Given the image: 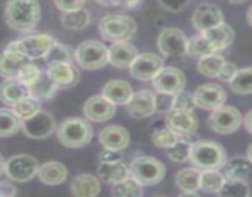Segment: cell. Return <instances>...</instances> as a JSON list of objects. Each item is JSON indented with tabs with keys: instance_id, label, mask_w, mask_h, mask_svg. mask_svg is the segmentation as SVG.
I'll return each instance as SVG.
<instances>
[{
	"instance_id": "1",
	"label": "cell",
	"mask_w": 252,
	"mask_h": 197,
	"mask_svg": "<svg viewBox=\"0 0 252 197\" xmlns=\"http://www.w3.org/2000/svg\"><path fill=\"white\" fill-rule=\"evenodd\" d=\"M4 17L7 26L15 31H32L41 19V5L38 0H7Z\"/></svg>"
},
{
	"instance_id": "2",
	"label": "cell",
	"mask_w": 252,
	"mask_h": 197,
	"mask_svg": "<svg viewBox=\"0 0 252 197\" xmlns=\"http://www.w3.org/2000/svg\"><path fill=\"white\" fill-rule=\"evenodd\" d=\"M189 160L198 170H220L226 163L223 145L212 140H197L191 145Z\"/></svg>"
},
{
	"instance_id": "3",
	"label": "cell",
	"mask_w": 252,
	"mask_h": 197,
	"mask_svg": "<svg viewBox=\"0 0 252 197\" xmlns=\"http://www.w3.org/2000/svg\"><path fill=\"white\" fill-rule=\"evenodd\" d=\"M59 142L66 148H83L91 142L94 135L93 126L81 117H69L56 128Z\"/></svg>"
},
{
	"instance_id": "4",
	"label": "cell",
	"mask_w": 252,
	"mask_h": 197,
	"mask_svg": "<svg viewBox=\"0 0 252 197\" xmlns=\"http://www.w3.org/2000/svg\"><path fill=\"white\" fill-rule=\"evenodd\" d=\"M98 31L108 42H127L137 32V24L126 15H106L98 22Z\"/></svg>"
},
{
	"instance_id": "5",
	"label": "cell",
	"mask_w": 252,
	"mask_h": 197,
	"mask_svg": "<svg viewBox=\"0 0 252 197\" xmlns=\"http://www.w3.org/2000/svg\"><path fill=\"white\" fill-rule=\"evenodd\" d=\"M166 174V167L154 157H138L130 163L129 176L139 182L143 187L159 184Z\"/></svg>"
},
{
	"instance_id": "6",
	"label": "cell",
	"mask_w": 252,
	"mask_h": 197,
	"mask_svg": "<svg viewBox=\"0 0 252 197\" xmlns=\"http://www.w3.org/2000/svg\"><path fill=\"white\" fill-rule=\"evenodd\" d=\"M56 39L51 34H31V36L22 37V38L12 41L5 47L4 51L15 52L26 56L30 61L44 58L47 52L49 51Z\"/></svg>"
},
{
	"instance_id": "7",
	"label": "cell",
	"mask_w": 252,
	"mask_h": 197,
	"mask_svg": "<svg viewBox=\"0 0 252 197\" xmlns=\"http://www.w3.org/2000/svg\"><path fill=\"white\" fill-rule=\"evenodd\" d=\"M74 59L86 70H97L108 63V47L100 41L89 39L74 51Z\"/></svg>"
},
{
	"instance_id": "8",
	"label": "cell",
	"mask_w": 252,
	"mask_h": 197,
	"mask_svg": "<svg viewBox=\"0 0 252 197\" xmlns=\"http://www.w3.org/2000/svg\"><path fill=\"white\" fill-rule=\"evenodd\" d=\"M38 167L39 164L34 157L30 154H17L5 162L4 174L12 181L26 182L36 176Z\"/></svg>"
},
{
	"instance_id": "9",
	"label": "cell",
	"mask_w": 252,
	"mask_h": 197,
	"mask_svg": "<svg viewBox=\"0 0 252 197\" xmlns=\"http://www.w3.org/2000/svg\"><path fill=\"white\" fill-rule=\"evenodd\" d=\"M243 123V116L240 111L234 106L221 105L213 110L208 118V125L214 132L220 134H230L236 132Z\"/></svg>"
},
{
	"instance_id": "10",
	"label": "cell",
	"mask_w": 252,
	"mask_h": 197,
	"mask_svg": "<svg viewBox=\"0 0 252 197\" xmlns=\"http://www.w3.org/2000/svg\"><path fill=\"white\" fill-rule=\"evenodd\" d=\"M189 38L185 32L175 27L162 30L158 37V48L165 57H182L187 54Z\"/></svg>"
},
{
	"instance_id": "11",
	"label": "cell",
	"mask_w": 252,
	"mask_h": 197,
	"mask_svg": "<svg viewBox=\"0 0 252 197\" xmlns=\"http://www.w3.org/2000/svg\"><path fill=\"white\" fill-rule=\"evenodd\" d=\"M56 128L57 123L53 116L42 110L26 120H22L21 122V130L32 139H46L56 131Z\"/></svg>"
},
{
	"instance_id": "12",
	"label": "cell",
	"mask_w": 252,
	"mask_h": 197,
	"mask_svg": "<svg viewBox=\"0 0 252 197\" xmlns=\"http://www.w3.org/2000/svg\"><path fill=\"white\" fill-rule=\"evenodd\" d=\"M192 96H193L196 107L208 111L220 107L226 101V91L224 90L223 86L217 83H207L199 85Z\"/></svg>"
},
{
	"instance_id": "13",
	"label": "cell",
	"mask_w": 252,
	"mask_h": 197,
	"mask_svg": "<svg viewBox=\"0 0 252 197\" xmlns=\"http://www.w3.org/2000/svg\"><path fill=\"white\" fill-rule=\"evenodd\" d=\"M164 66V59L154 53H142L135 57L129 66L130 75L142 81L153 80Z\"/></svg>"
},
{
	"instance_id": "14",
	"label": "cell",
	"mask_w": 252,
	"mask_h": 197,
	"mask_svg": "<svg viewBox=\"0 0 252 197\" xmlns=\"http://www.w3.org/2000/svg\"><path fill=\"white\" fill-rule=\"evenodd\" d=\"M153 85L158 93L175 95L179 91L184 90L186 85V75L174 66H162L153 79Z\"/></svg>"
},
{
	"instance_id": "15",
	"label": "cell",
	"mask_w": 252,
	"mask_h": 197,
	"mask_svg": "<svg viewBox=\"0 0 252 197\" xmlns=\"http://www.w3.org/2000/svg\"><path fill=\"white\" fill-rule=\"evenodd\" d=\"M166 127L179 135H191L198 128V117L194 111L170 110L166 112Z\"/></svg>"
},
{
	"instance_id": "16",
	"label": "cell",
	"mask_w": 252,
	"mask_h": 197,
	"mask_svg": "<svg viewBox=\"0 0 252 197\" xmlns=\"http://www.w3.org/2000/svg\"><path fill=\"white\" fill-rule=\"evenodd\" d=\"M47 74L58 89H70L79 81V70L71 62H53L47 64Z\"/></svg>"
},
{
	"instance_id": "17",
	"label": "cell",
	"mask_w": 252,
	"mask_h": 197,
	"mask_svg": "<svg viewBox=\"0 0 252 197\" xmlns=\"http://www.w3.org/2000/svg\"><path fill=\"white\" fill-rule=\"evenodd\" d=\"M127 111L137 120L150 117L157 112V95L150 90L133 93L132 98L127 102Z\"/></svg>"
},
{
	"instance_id": "18",
	"label": "cell",
	"mask_w": 252,
	"mask_h": 197,
	"mask_svg": "<svg viewBox=\"0 0 252 197\" xmlns=\"http://www.w3.org/2000/svg\"><path fill=\"white\" fill-rule=\"evenodd\" d=\"M116 113V105L103 95L91 96L84 103V115L94 122H106Z\"/></svg>"
},
{
	"instance_id": "19",
	"label": "cell",
	"mask_w": 252,
	"mask_h": 197,
	"mask_svg": "<svg viewBox=\"0 0 252 197\" xmlns=\"http://www.w3.org/2000/svg\"><path fill=\"white\" fill-rule=\"evenodd\" d=\"M224 22V15L218 6L213 4H202L196 7L192 15V24L199 32L216 27Z\"/></svg>"
},
{
	"instance_id": "20",
	"label": "cell",
	"mask_w": 252,
	"mask_h": 197,
	"mask_svg": "<svg viewBox=\"0 0 252 197\" xmlns=\"http://www.w3.org/2000/svg\"><path fill=\"white\" fill-rule=\"evenodd\" d=\"M98 139L103 148L121 152V150H125L129 144V133L122 126L111 125L101 131Z\"/></svg>"
},
{
	"instance_id": "21",
	"label": "cell",
	"mask_w": 252,
	"mask_h": 197,
	"mask_svg": "<svg viewBox=\"0 0 252 197\" xmlns=\"http://www.w3.org/2000/svg\"><path fill=\"white\" fill-rule=\"evenodd\" d=\"M137 56V47L128 41L112 43V46L108 48V63L118 69L129 68Z\"/></svg>"
},
{
	"instance_id": "22",
	"label": "cell",
	"mask_w": 252,
	"mask_h": 197,
	"mask_svg": "<svg viewBox=\"0 0 252 197\" xmlns=\"http://www.w3.org/2000/svg\"><path fill=\"white\" fill-rule=\"evenodd\" d=\"M27 96H30V88L16 78L5 79L0 84V101L6 106L12 107Z\"/></svg>"
},
{
	"instance_id": "23",
	"label": "cell",
	"mask_w": 252,
	"mask_h": 197,
	"mask_svg": "<svg viewBox=\"0 0 252 197\" xmlns=\"http://www.w3.org/2000/svg\"><path fill=\"white\" fill-rule=\"evenodd\" d=\"M201 33L208 39V42L216 49V52L224 51V49L228 48L233 43L234 37H235L234 30L225 22H221L218 26L206 30Z\"/></svg>"
},
{
	"instance_id": "24",
	"label": "cell",
	"mask_w": 252,
	"mask_h": 197,
	"mask_svg": "<svg viewBox=\"0 0 252 197\" xmlns=\"http://www.w3.org/2000/svg\"><path fill=\"white\" fill-rule=\"evenodd\" d=\"M175 182L182 190L181 196H198L197 191L201 190V170L196 167L180 170L175 177Z\"/></svg>"
},
{
	"instance_id": "25",
	"label": "cell",
	"mask_w": 252,
	"mask_h": 197,
	"mask_svg": "<svg viewBox=\"0 0 252 197\" xmlns=\"http://www.w3.org/2000/svg\"><path fill=\"white\" fill-rule=\"evenodd\" d=\"M100 191V181L91 174L78 175L70 182V192L76 197H95Z\"/></svg>"
},
{
	"instance_id": "26",
	"label": "cell",
	"mask_w": 252,
	"mask_h": 197,
	"mask_svg": "<svg viewBox=\"0 0 252 197\" xmlns=\"http://www.w3.org/2000/svg\"><path fill=\"white\" fill-rule=\"evenodd\" d=\"M102 95L117 105H127L133 95V89L125 80H111L102 88Z\"/></svg>"
},
{
	"instance_id": "27",
	"label": "cell",
	"mask_w": 252,
	"mask_h": 197,
	"mask_svg": "<svg viewBox=\"0 0 252 197\" xmlns=\"http://www.w3.org/2000/svg\"><path fill=\"white\" fill-rule=\"evenodd\" d=\"M223 167L225 179L241 180L245 182L252 181V162L248 157L234 158L229 162L226 160Z\"/></svg>"
},
{
	"instance_id": "28",
	"label": "cell",
	"mask_w": 252,
	"mask_h": 197,
	"mask_svg": "<svg viewBox=\"0 0 252 197\" xmlns=\"http://www.w3.org/2000/svg\"><path fill=\"white\" fill-rule=\"evenodd\" d=\"M37 175L43 184L57 186L65 181L68 177V170L59 162H47L39 165Z\"/></svg>"
},
{
	"instance_id": "29",
	"label": "cell",
	"mask_w": 252,
	"mask_h": 197,
	"mask_svg": "<svg viewBox=\"0 0 252 197\" xmlns=\"http://www.w3.org/2000/svg\"><path fill=\"white\" fill-rule=\"evenodd\" d=\"M27 62L31 61L24 54L4 51L0 53V76L4 79L16 78L21 66Z\"/></svg>"
},
{
	"instance_id": "30",
	"label": "cell",
	"mask_w": 252,
	"mask_h": 197,
	"mask_svg": "<svg viewBox=\"0 0 252 197\" xmlns=\"http://www.w3.org/2000/svg\"><path fill=\"white\" fill-rule=\"evenodd\" d=\"M97 175L102 181L107 184H116L129 176V166L122 160L112 163H100L97 167Z\"/></svg>"
},
{
	"instance_id": "31",
	"label": "cell",
	"mask_w": 252,
	"mask_h": 197,
	"mask_svg": "<svg viewBox=\"0 0 252 197\" xmlns=\"http://www.w3.org/2000/svg\"><path fill=\"white\" fill-rule=\"evenodd\" d=\"M58 91V86L52 81L47 71H42L38 80L30 86V96L38 101H47L54 98V95Z\"/></svg>"
},
{
	"instance_id": "32",
	"label": "cell",
	"mask_w": 252,
	"mask_h": 197,
	"mask_svg": "<svg viewBox=\"0 0 252 197\" xmlns=\"http://www.w3.org/2000/svg\"><path fill=\"white\" fill-rule=\"evenodd\" d=\"M61 21L64 29L70 30V31H80L90 24V12L84 7L75 11L63 12Z\"/></svg>"
},
{
	"instance_id": "33",
	"label": "cell",
	"mask_w": 252,
	"mask_h": 197,
	"mask_svg": "<svg viewBox=\"0 0 252 197\" xmlns=\"http://www.w3.org/2000/svg\"><path fill=\"white\" fill-rule=\"evenodd\" d=\"M21 122L12 108H0V138L16 134L21 130Z\"/></svg>"
},
{
	"instance_id": "34",
	"label": "cell",
	"mask_w": 252,
	"mask_h": 197,
	"mask_svg": "<svg viewBox=\"0 0 252 197\" xmlns=\"http://www.w3.org/2000/svg\"><path fill=\"white\" fill-rule=\"evenodd\" d=\"M225 180L224 174L219 170H202L201 190L206 194H218Z\"/></svg>"
},
{
	"instance_id": "35",
	"label": "cell",
	"mask_w": 252,
	"mask_h": 197,
	"mask_svg": "<svg viewBox=\"0 0 252 197\" xmlns=\"http://www.w3.org/2000/svg\"><path fill=\"white\" fill-rule=\"evenodd\" d=\"M111 192L116 197H140L143 196V186L132 176H128L113 184Z\"/></svg>"
},
{
	"instance_id": "36",
	"label": "cell",
	"mask_w": 252,
	"mask_h": 197,
	"mask_svg": "<svg viewBox=\"0 0 252 197\" xmlns=\"http://www.w3.org/2000/svg\"><path fill=\"white\" fill-rule=\"evenodd\" d=\"M224 63H225V58L224 57L213 53L199 58L197 68H198V71L202 75L208 76V78H217V75H218L219 70H220L221 66Z\"/></svg>"
},
{
	"instance_id": "37",
	"label": "cell",
	"mask_w": 252,
	"mask_h": 197,
	"mask_svg": "<svg viewBox=\"0 0 252 197\" xmlns=\"http://www.w3.org/2000/svg\"><path fill=\"white\" fill-rule=\"evenodd\" d=\"M229 84L234 93L240 94V95L252 94V66L238 69Z\"/></svg>"
},
{
	"instance_id": "38",
	"label": "cell",
	"mask_w": 252,
	"mask_h": 197,
	"mask_svg": "<svg viewBox=\"0 0 252 197\" xmlns=\"http://www.w3.org/2000/svg\"><path fill=\"white\" fill-rule=\"evenodd\" d=\"M189 137V135H182L177 140L176 144L172 145L169 149H165L170 160H172L175 163H185L189 160V152H191V145L193 143Z\"/></svg>"
},
{
	"instance_id": "39",
	"label": "cell",
	"mask_w": 252,
	"mask_h": 197,
	"mask_svg": "<svg viewBox=\"0 0 252 197\" xmlns=\"http://www.w3.org/2000/svg\"><path fill=\"white\" fill-rule=\"evenodd\" d=\"M221 197H248L250 195L249 182L235 179H226L218 192Z\"/></svg>"
},
{
	"instance_id": "40",
	"label": "cell",
	"mask_w": 252,
	"mask_h": 197,
	"mask_svg": "<svg viewBox=\"0 0 252 197\" xmlns=\"http://www.w3.org/2000/svg\"><path fill=\"white\" fill-rule=\"evenodd\" d=\"M213 53H217L216 49L212 47L208 39L201 32H199V34H196L191 39H189V47H187V54L189 56L202 58V57Z\"/></svg>"
},
{
	"instance_id": "41",
	"label": "cell",
	"mask_w": 252,
	"mask_h": 197,
	"mask_svg": "<svg viewBox=\"0 0 252 197\" xmlns=\"http://www.w3.org/2000/svg\"><path fill=\"white\" fill-rule=\"evenodd\" d=\"M39 110H41V101L36 100L32 96H27L12 106V111L16 113V116L21 121L31 117Z\"/></svg>"
},
{
	"instance_id": "42",
	"label": "cell",
	"mask_w": 252,
	"mask_h": 197,
	"mask_svg": "<svg viewBox=\"0 0 252 197\" xmlns=\"http://www.w3.org/2000/svg\"><path fill=\"white\" fill-rule=\"evenodd\" d=\"M74 58V52L69 46H65L59 42H54L53 46L49 48L47 54L44 56V62L47 64L53 62H71Z\"/></svg>"
},
{
	"instance_id": "43",
	"label": "cell",
	"mask_w": 252,
	"mask_h": 197,
	"mask_svg": "<svg viewBox=\"0 0 252 197\" xmlns=\"http://www.w3.org/2000/svg\"><path fill=\"white\" fill-rule=\"evenodd\" d=\"M182 135H179L171 131L170 128H161V130L155 131L152 134V140L157 147L161 148V149H169L172 145L177 143V140L181 138Z\"/></svg>"
},
{
	"instance_id": "44",
	"label": "cell",
	"mask_w": 252,
	"mask_h": 197,
	"mask_svg": "<svg viewBox=\"0 0 252 197\" xmlns=\"http://www.w3.org/2000/svg\"><path fill=\"white\" fill-rule=\"evenodd\" d=\"M41 74L42 70L38 66L31 63V62H27L26 64H24V66H21V69H20L19 73H17L16 79L30 88V86H32L37 80H38Z\"/></svg>"
},
{
	"instance_id": "45",
	"label": "cell",
	"mask_w": 252,
	"mask_h": 197,
	"mask_svg": "<svg viewBox=\"0 0 252 197\" xmlns=\"http://www.w3.org/2000/svg\"><path fill=\"white\" fill-rule=\"evenodd\" d=\"M196 107V103H194L193 96L189 93L181 90L179 93H176L172 98V105L171 110H189L193 111Z\"/></svg>"
},
{
	"instance_id": "46",
	"label": "cell",
	"mask_w": 252,
	"mask_h": 197,
	"mask_svg": "<svg viewBox=\"0 0 252 197\" xmlns=\"http://www.w3.org/2000/svg\"><path fill=\"white\" fill-rule=\"evenodd\" d=\"M54 5L62 12H70L83 9L86 0H53Z\"/></svg>"
},
{
	"instance_id": "47",
	"label": "cell",
	"mask_w": 252,
	"mask_h": 197,
	"mask_svg": "<svg viewBox=\"0 0 252 197\" xmlns=\"http://www.w3.org/2000/svg\"><path fill=\"white\" fill-rule=\"evenodd\" d=\"M191 0H159L160 6L169 12H180L186 9Z\"/></svg>"
},
{
	"instance_id": "48",
	"label": "cell",
	"mask_w": 252,
	"mask_h": 197,
	"mask_svg": "<svg viewBox=\"0 0 252 197\" xmlns=\"http://www.w3.org/2000/svg\"><path fill=\"white\" fill-rule=\"evenodd\" d=\"M236 71H238V68H236L235 64H233V63H230V62L225 61V63L221 66V68H220V70H219L217 78L220 79L221 81H226V83H230V80L234 78V75L236 74Z\"/></svg>"
},
{
	"instance_id": "49",
	"label": "cell",
	"mask_w": 252,
	"mask_h": 197,
	"mask_svg": "<svg viewBox=\"0 0 252 197\" xmlns=\"http://www.w3.org/2000/svg\"><path fill=\"white\" fill-rule=\"evenodd\" d=\"M172 98L174 95H170V94H162L159 93L157 95V111L158 112H169L171 110L172 105Z\"/></svg>"
},
{
	"instance_id": "50",
	"label": "cell",
	"mask_w": 252,
	"mask_h": 197,
	"mask_svg": "<svg viewBox=\"0 0 252 197\" xmlns=\"http://www.w3.org/2000/svg\"><path fill=\"white\" fill-rule=\"evenodd\" d=\"M98 160H100V163L118 162V160H122V155L120 154V152H116V150L105 148V149L98 154Z\"/></svg>"
},
{
	"instance_id": "51",
	"label": "cell",
	"mask_w": 252,
	"mask_h": 197,
	"mask_svg": "<svg viewBox=\"0 0 252 197\" xmlns=\"http://www.w3.org/2000/svg\"><path fill=\"white\" fill-rule=\"evenodd\" d=\"M16 195V187L10 181L2 180L0 181V196H15Z\"/></svg>"
},
{
	"instance_id": "52",
	"label": "cell",
	"mask_w": 252,
	"mask_h": 197,
	"mask_svg": "<svg viewBox=\"0 0 252 197\" xmlns=\"http://www.w3.org/2000/svg\"><path fill=\"white\" fill-rule=\"evenodd\" d=\"M243 120H244V125H245V128L248 130V132L252 134V110L249 111V112L246 113V116L243 118Z\"/></svg>"
},
{
	"instance_id": "53",
	"label": "cell",
	"mask_w": 252,
	"mask_h": 197,
	"mask_svg": "<svg viewBox=\"0 0 252 197\" xmlns=\"http://www.w3.org/2000/svg\"><path fill=\"white\" fill-rule=\"evenodd\" d=\"M140 0H121V5H123L127 9H134L139 5Z\"/></svg>"
},
{
	"instance_id": "54",
	"label": "cell",
	"mask_w": 252,
	"mask_h": 197,
	"mask_svg": "<svg viewBox=\"0 0 252 197\" xmlns=\"http://www.w3.org/2000/svg\"><path fill=\"white\" fill-rule=\"evenodd\" d=\"M98 4L103 5V6H116V5H121V0H96Z\"/></svg>"
},
{
	"instance_id": "55",
	"label": "cell",
	"mask_w": 252,
	"mask_h": 197,
	"mask_svg": "<svg viewBox=\"0 0 252 197\" xmlns=\"http://www.w3.org/2000/svg\"><path fill=\"white\" fill-rule=\"evenodd\" d=\"M246 20H248V24L252 27V5L250 7H249L248 14H246Z\"/></svg>"
},
{
	"instance_id": "56",
	"label": "cell",
	"mask_w": 252,
	"mask_h": 197,
	"mask_svg": "<svg viewBox=\"0 0 252 197\" xmlns=\"http://www.w3.org/2000/svg\"><path fill=\"white\" fill-rule=\"evenodd\" d=\"M4 166H5V160L2 158V155L0 154V176L4 174Z\"/></svg>"
},
{
	"instance_id": "57",
	"label": "cell",
	"mask_w": 252,
	"mask_h": 197,
	"mask_svg": "<svg viewBox=\"0 0 252 197\" xmlns=\"http://www.w3.org/2000/svg\"><path fill=\"white\" fill-rule=\"evenodd\" d=\"M246 157L249 158V159L251 160L252 162V143L250 145H249V148H248V152H246Z\"/></svg>"
},
{
	"instance_id": "58",
	"label": "cell",
	"mask_w": 252,
	"mask_h": 197,
	"mask_svg": "<svg viewBox=\"0 0 252 197\" xmlns=\"http://www.w3.org/2000/svg\"><path fill=\"white\" fill-rule=\"evenodd\" d=\"M229 2H231V4H241V2L246 1V0H228Z\"/></svg>"
}]
</instances>
